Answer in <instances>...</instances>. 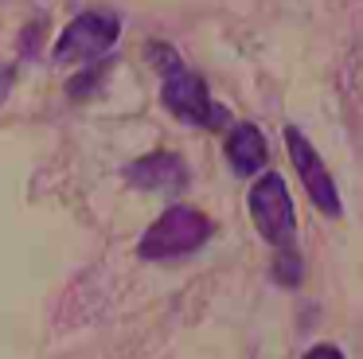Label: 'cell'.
<instances>
[{
    "mask_svg": "<svg viewBox=\"0 0 363 359\" xmlns=\"http://www.w3.org/2000/svg\"><path fill=\"white\" fill-rule=\"evenodd\" d=\"M152 59H157V62H160V70H164V82H160V98H164V106L172 109V114L180 117V121H188V125H203V129H219V125L227 121V109H223L219 101H211L203 74H196V70L184 67L180 55H176L172 47L152 43Z\"/></svg>",
    "mask_w": 363,
    "mask_h": 359,
    "instance_id": "1",
    "label": "cell"
},
{
    "mask_svg": "<svg viewBox=\"0 0 363 359\" xmlns=\"http://www.w3.org/2000/svg\"><path fill=\"white\" fill-rule=\"evenodd\" d=\"M207 238H211V219L196 207L176 203V207H168L164 215L141 234L137 254H141L145 262H172V258L196 254Z\"/></svg>",
    "mask_w": 363,
    "mask_h": 359,
    "instance_id": "2",
    "label": "cell"
},
{
    "mask_svg": "<svg viewBox=\"0 0 363 359\" xmlns=\"http://www.w3.org/2000/svg\"><path fill=\"white\" fill-rule=\"evenodd\" d=\"M246 207H250V219L258 226V234L269 242L274 250H293V238H297V211H293V195L285 187V180L277 172H266V176L254 180L250 195H246Z\"/></svg>",
    "mask_w": 363,
    "mask_h": 359,
    "instance_id": "3",
    "label": "cell"
},
{
    "mask_svg": "<svg viewBox=\"0 0 363 359\" xmlns=\"http://www.w3.org/2000/svg\"><path fill=\"white\" fill-rule=\"evenodd\" d=\"M121 35V20L113 12H82L67 23V31L55 43L59 62H79V59H102Z\"/></svg>",
    "mask_w": 363,
    "mask_h": 359,
    "instance_id": "4",
    "label": "cell"
},
{
    "mask_svg": "<svg viewBox=\"0 0 363 359\" xmlns=\"http://www.w3.org/2000/svg\"><path fill=\"white\" fill-rule=\"evenodd\" d=\"M285 148H289V160H293V168H297V176H301V184H305L313 207L320 211V215L336 219L340 211H344V203H340V192H336V184H332V176H328V164L320 160V153L313 148V140L289 125V129H285Z\"/></svg>",
    "mask_w": 363,
    "mask_h": 359,
    "instance_id": "5",
    "label": "cell"
},
{
    "mask_svg": "<svg viewBox=\"0 0 363 359\" xmlns=\"http://www.w3.org/2000/svg\"><path fill=\"white\" fill-rule=\"evenodd\" d=\"M125 180L145 192H180L188 184V164L176 153H149L125 168Z\"/></svg>",
    "mask_w": 363,
    "mask_h": 359,
    "instance_id": "6",
    "label": "cell"
},
{
    "mask_svg": "<svg viewBox=\"0 0 363 359\" xmlns=\"http://www.w3.org/2000/svg\"><path fill=\"white\" fill-rule=\"evenodd\" d=\"M223 153H227V164L235 168V176H258L269 160L266 137H262V129L254 121H238L235 129L227 133Z\"/></svg>",
    "mask_w": 363,
    "mask_h": 359,
    "instance_id": "7",
    "label": "cell"
},
{
    "mask_svg": "<svg viewBox=\"0 0 363 359\" xmlns=\"http://www.w3.org/2000/svg\"><path fill=\"white\" fill-rule=\"evenodd\" d=\"M305 359H344V351L336 343H316V348L305 351Z\"/></svg>",
    "mask_w": 363,
    "mask_h": 359,
    "instance_id": "8",
    "label": "cell"
},
{
    "mask_svg": "<svg viewBox=\"0 0 363 359\" xmlns=\"http://www.w3.org/2000/svg\"><path fill=\"white\" fill-rule=\"evenodd\" d=\"M12 78H16V70H12V67H0V101L9 98V90H12Z\"/></svg>",
    "mask_w": 363,
    "mask_h": 359,
    "instance_id": "9",
    "label": "cell"
}]
</instances>
